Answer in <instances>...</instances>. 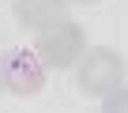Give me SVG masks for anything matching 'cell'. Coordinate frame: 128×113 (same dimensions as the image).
<instances>
[{
	"label": "cell",
	"mask_w": 128,
	"mask_h": 113,
	"mask_svg": "<svg viewBox=\"0 0 128 113\" xmlns=\"http://www.w3.org/2000/svg\"><path fill=\"white\" fill-rule=\"evenodd\" d=\"M45 79H49V72L38 60L34 49L15 45V49H4V53H0V87H4V90H12L19 98H34L45 87Z\"/></svg>",
	"instance_id": "obj_3"
},
{
	"label": "cell",
	"mask_w": 128,
	"mask_h": 113,
	"mask_svg": "<svg viewBox=\"0 0 128 113\" xmlns=\"http://www.w3.org/2000/svg\"><path fill=\"white\" fill-rule=\"evenodd\" d=\"M124 56L109 45H87V53L79 56V64H76V87L83 98H106L109 90L124 87Z\"/></svg>",
	"instance_id": "obj_2"
},
{
	"label": "cell",
	"mask_w": 128,
	"mask_h": 113,
	"mask_svg": "<svg viewBox=\"0 0 128 113\" xmlns=\"http://www.w3.org/2000/svg\"><path fill=\"white\" fill-rule=\"evenodd\" d=\"M102 113H128V87H117L102 98Z\"/></svg>",
	"instance_id": "obj_5"
},
{
	"label": "cell",
	"mask_w": 128,
	"mask_h": 113,
	"mask_svg": "<svg viewBox=\"0 0 128 113\" xmlns=\"http://www.w3.org/2000/svg\"><path fill=\"white\" fill-rule=\"evenodd\" d=\"M15 12V23L26 26V30H45L49 23L68 15V0H15L12 4Z\"/></svg>",
	"instance_id": "obj_4"
},
{
	"label": "cell",
	"mask_w": 128,
	"mask_h": 113,
	"mask_svg": "<svg viewBox=\"0 0 128 113\" xmlns=\"http://www.w3.org/2000/svg\"><path fill=\"white\" fill-rule=\"evenodd\" d=\"M68 4H98V0H68Z\"/></svg>",
	"instance_id": "obj_6"
},
{
	"label": "cell",
	"mask_w": 128,
	"mask_h": 113,
	"mask_svg": "<svg viewBox=\"0 0 128 113\" xmlns=\"http://www.w3.org/2000/svg\"><path fill=\"white\" fill-rule=\"evenodd\" d=\"M34 53H38V60L45 64V72H68V68L79 64V56L87 53V30L76 19L64 15V19L49 23L45 30H38Z\"/></svg>",
	"instance_id": "obj_1"
}]
</instances>
